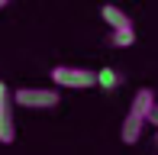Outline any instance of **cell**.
I'll list each match as a JSON object with an SVG mask.
<instances>
[{
	"instance_id": "cell-1",
	"label": "cell",
	"mask_w": 158,
	"mask_h": 155,
	"mask_svg": "<svg viewBox=\"0 0 158 155\" xmlns=\"http://www.w3.org/2000/svg\"><path fill=\"white\" fill-rule=\"evenodd\" d=\"M48 81H55V87L87 90V87H97V71H90V68H74V65H55L52 71H48Z\"/></svg>"
},
{
	"instance_id": "cell-2",
	"label": "cell",
	"mask_w": 158,
	"mask_h": 155,
	"mask_svg": "<svg viewBox=\"0 0 158 155\" xmlns=\"http://www.w3.org/2000/svg\"><path fill=\"white\" fill-rule=\"evenodd\" d=\"M13 103L26 110H55L58 107V87H19L13 90Z\"/></svg>"
},
{
	"instance_id": "cell-3",
	"label": "cell",
	"mask_w": 158,
	"mask_h": 155,
	"mask_svg": "<svg viewBox=\"0 0 158 155\" xmlns=\"http://www.w3.org/2000/svg\"><path fill=\"white\" fill-rule=\"evenodd\" d=\"M13 90L6 87V81H0V142L10 145L16 139V126H13Z\"/></svg>"
},
{
	"instance_id": "cell-4",
	"label": "cell",
	"mask_w": 158,
	"mask_h": 155,
	"mask_svg": "<svg viewBox=\"0 0 158 155\" xmlns=\"http://www.w3.org/2000/svg\"><path fill=\"white\" fill-rule=\"evenodd\" d=\"M100 19H103L110 29H132V16L116 3H103L100 6Z\"/></svg>"
},
{
	"instance_id": "cell-5",
	"label": "cell",
	"mask_w": 158,
	"mask_h": 155,
	"mask_svg": "<svg viewBox=\"0 0 158 155\" xmlns=\"http://www.w3.org/2000/svg\"><path fill=\"white\" fill-rule=\"evenodd\" d=\"M142 129H145V116H139V113L129 110L126 119H123V129H119V139H123L126 145H132V142L142 139Z\"/></svg>"
},
{
	"instance_id": "cell-6",
	"label": "cell",
	"mask_w": 158,
	"mask_h": 155,
	"mask_svg": "<svg viewBox=\"0 0 158 155\" xmlns=\"http://www.w3.org/2000/svg\"><path fill=\"white\" fill-rule=\"evenodd\" d=\"M155 103H158L155 90H152V87H139V90H135V97H132V107H129V110H132V113H139V116H148V110H152Z\"/></svg>"
},
{
	"instance_id": "cell-7",
	"label": "cell",
	"mask_w": 158,
	"mask_h": 155,
	"mask_svg": "<svg viewBox=\"0 0 158 155\" xmlns=\"http://www.w3.org/2000/svg\"><path fill=\"white\" fill-rule=\"evenodd\" d=\"M119 84H123V78H119L116 68H100V71H97V87H103V90H116Z\"/></svg>"
},
{
	"instance_id": "cell-8",
	"label": "cell",
	"mask_w": 158,
	"mask_h": 155,
	"mask_svg": "<svg viewBox=\"0 0 158 155\" xmlns=\"http://www.w3.org/2000/svg\"><path fill=\"white\" fill-rule=\"evenodd\" d=\"M135 42V29H113L110 32V45L113 48H129Z\"/></svg>"
},
{
	"instance_id": "cell-9",
	"label": "cell",
	"mask_w": 158,
	"mask_h": 155,
	"mask_svg": "<svg viewBox=\"0 0 158 155\" xmlns=\"http://www.w3.org/2000/svg\"><path fill=\"white\" fill-rule=\"evenodd\" d=\"M145 123H152V126H158V103L152 110H148V116H145Z\"/></svg>"
},
{
	"instance_id": "cell-10",
	"label": "cell",
	"mask_w": 158,
	"mask_h": 155,
	"mask_svg": "<svg viewBox=\"0 0 158 155\" xmlns=\"http://www.w3.org/2000/svg\"><path fill=\"white\" fill-rule=\"evenodd\" d=\"M13 3V0H0V10H6V6H10Z\"/></svg>"
},
{
	"instance_id": "cell-11",
	"label": "cell",
	"mask_w": 158,
	"mask_h": 155,
	"mask_svg": "<svg viewBox=\"0 0 158 155\" xmlns=\"http://www.w3.org/2000/svg\"><path fill=\"white\" fill-rule=\"evenodd\" d=\"M155 145H158V126H155Z\"/></svg>"
}]
</instances>
